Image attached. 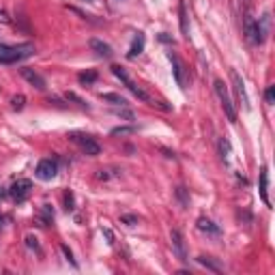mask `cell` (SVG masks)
I'll return each instance as SVG.
<instances>
[{
	"mask_svg": "<svg viewBox=\"0 0 275 275\" xmlns=\"http://www.w3.org/2000/svg\"><path fill=\"white\" fill-rule=\"evenodd\" d=\"M65 97H67V101H76L80 108H88V106H86V101H84V99H80L76 93H67V95H65Z\"/></svg>",
	"mask_w": 275,
	"mask_h": 275,
	"instance_id": "cell-27",
	"label": "cell"
},
{
	"mask_svg": "<svg viewBox=\"0 0 275 275\" xmlns=\"http://www.w3.org/2000/svg\"><path fill=\"white\" fill-rule=\"evenodd\" d=\"M144 41H146V39H144V32H138L136 39H133V43H131V48H129V54H127V56H129V58L140 56V54H142V49H144Z\"/></svg>",
	"mask_w": 275,
	"mask_h": 275,
	"instance_id": "cell-16",
	"label": "cell"
},
{
	"mask_svg": "<svg viewBox=\"0 0 275 275\" xmlns=\"http://www.w3.org/2000/svg\"><path fill=\"white\" fill-rule=\"evenodd\" d=\"M37 52L32 43H19V46H7L0 43V63H17L24 58H31Z\"/></svg>",
	"mask_w": 275,
	"mask_h": 275,
	"instance_id": "cell-1",
	"label": "cell"
},
{
	"mask_svg": "<svg viewBox=\"0 0 275 275\" xmlns=\"http://www.w3.org/2000/svg\"><path fill=\"white\" fill-rule=\"evenodd\" d=\"M269 170L267 168H262L260 170V198H262V202L264 204H271L269 202Z\"/></svg>",
	"mask_w": 275,
	"mask_h": 275,
	"instance_id": "cell-15",
	"label": "cell"
},
{
	"mask_svg": "<svg viewBox=\"0 0 275 275\" xmlns=\"http://www.w3.org/2000/svg\"><path fill=\"white\" fill-rule=\"evenodd\" d=\"M22 78L26 80L31 86H34L37 91H46V80H43L41 73H37L34 69H28V67H24L22 69Z\"/></svg>",
	"mask_w": 275,
	"mask_h": 275,
	"instance_id": "cell-11",
	"label": "cell"
},
{
	"mask_svg": "<svg viewBox=\"0 0 275 275\" xmlns=\"http://www.w3.org/2000/svg\"><path fill=\"white\" fill-rule=\"evenodd\" d=\"M121 222L127 224V226H136V224H138V217H136V215H123Z\"/></svg>",
	"mask_w": 275,
	"mask_h": 275,
	"instance_id": "cell-32",
	"label": "cell"
},
{
	"mask_svg": "<svg viewBox=\"0 0 275 275\" xmlns=\"http://www.w3.org/2000/svg\"><path fill=\"white\" fill-rule=\"evenodd\" d=\"M198 262L202 264V267H207V269H211V271H222V264L219 262H215V260L211 256H198Z\"/></svg>",
	"mask_w": 275,
	"mask_h": 275,
	"instance_id": "cell-20",
	"label": "cell"
},
{
	"mask_svg": "<svg viewBox=\"0 0 275 275\" xmlns=\"http://www.w3.org/2000/svg\"><path fill=\"white\" fill-rule=\"evenodd\" d=\"M0 24H11V17L7 11H0Z\"/></svg>",
	"mask_w": 275,
	"mask_h": 275,
	"instance_id": "cell-34",
	"label": "cell"
},
{
	"mask_svg": "<svg viewBox=\"0 0 275 275\" xmlns=\"http://www.w3.org/2000/svg\"><path fill=\"white\" fill-rule=\"evenodd\" d=\"M26 245H28L31 249H34V252H41V247H39L37 237H32V234H28V237H26Z\"/></svg>",
	"mask_w": 275,
	"mask_h": 275,
	"instance_id": "cell-28",
	"label": "cell"
},
{
	"mask_svg": "<svg viewBox=\"0 0 275 275\" xmlns=\"http://www.w3.org/2000/svg\"><path fill=\"white\" fill-rule=\"evenodd\" d=\"M118 116H123V118H127V121H133V114L129 112V110H118Z\"/></svg>",
	"mask_w": 275,
	"mask_h": 275,
	"instance_id": "cell-33",
	"label": "cell"
},
{
	"mask_svg": "<svg viewBox=\"0 0 275 275\" xmlns=\"http://www.w3.org/2000/svg\"><path fill=\"white\" fill-rule=\"evenodd\" d=\"M37 222H39V226H49V224L54 222V209L49 207V204H43V207L39 209Z\"/></svg>",
	"mask_w": 275,
	"mask_h": 275,
	"instance_id": "cell-14",
	"label": "cell"
},
{
	"mask_svg": "<svg viewBox=\"0 0 275 275\" xmlns=\"http://www.w3.org/2000/svg\"><path fill=\"white\" fill-rule=\"evenodd\" d=\"M112 73H114V76H116L118 80H121V82H123L127 88H129V91H131L133 95H136V97L140 99V101H144V103H151V106H157V103H155V99L151 97V95H148L146 91H142V88H140L138 84H133V82H131V78H129V73L125 71V67H121V65H112Z\"/></svg>",
	"mask_w": 275,
	"mask_h": 275,
	"instance_id": "cell-2",
	"label": "cell"
},
{
	"mask_svg": "<svg viewBox=\"0 0 275 275\" xmlns=\"http://www.w3.org/2000/svg\"><path fill=\"white\" fill-rule=\"evenodd\" d=\"M61 249H63V254H65V258L69 260V262L73 264V267H78V262H76V258H73V254H71V249L67 247V245H61Z\"/></svg>",
	"mask_w": 275,
	"mask_h": 275,
	"instance_id": "cell-30",
	"label": "cell"
},
{
	"mask_svg": "<svg viewBox=\"0 0 275 275\" xmlns=\"http://www.w3.org/2000/svg\"><path fill=\"white\" fill-rule=\"evenodd\" d=\"M112 177H118V170H99L97 172L99 181H110Z\"/></svg>",
	"mask_w": 275,
	"mask_h": 275,
	"instance_id": "cell-24",
	"label": "cell"
},
{
	"mask_svg": "<svg viewBox=\"0 0 275 275\" xmlns=\"http://www.w3.org/2000/svg\"><path fill=\"white\" fill-rule=\"evenodd\" d=\"M39 181H52L54 177L58 174V163L54 159H41L37 163V170H34Z\"/></svg>",
	"mask_w": 275,
	"mask_h": 275,
	"instance_id": "cell-7",
	"label": "cell"
},
{
	"mask_svg": "<svg viewBox=\"0 0 275 275\" xmlns=\"http://www.w3.org/2000/svg\"><path fill=\"white\" fill-rule=\"evenodd\" d=\"M198 230L200 232H204V234H209V237H222V228L217 226V224H213L209 217H200L198 219Z\"/></svg>",
	"mask_w": 275,
	"mask_h": 275,
	"instance_id": "cell-12",
	"label": "cell"
},
{
	"mask_svg": "<svg viewBox=\"0 0 275 275\" xmlns=\"http://www.w3.org/2000/svg\"><path fill=\"white\" fill-rule=\"evenodd\" d=\"M170 241H172V249H174V254H177V258L187 260V245H185L181 230H172V232H170Z\"/></svg>",
	"mask_w": 275,
	"mask_h": 275,
	"instance_id": "cell-10",
	"label": "cell"
},
{
	"mask_svg": "<svg viewBox=\"0 0 275 275\" xmlns=\"http://www.w3.org/2000/svg\"><path fill=\"white\" fill-rule=\"evenodd\" d=\"M215 93H217L219 101H222V108H224V112H226L228 121L234 123V121H237V108H234L232 99H230V95H228L226 84H224L222 80H215Z\"/></svg>",
	"mask_w": 275,
	"mask_h": 275,
	"instance_id": "cell-3",
	"label": "cell"
},
{
	"mask_svg": "<svg viewBox=\"0 0 275 275\" xmlns=\"http://www.w3.org/2000/svg\"><path fill=\"white\" fill-rule=\"evenodd\" d=\"M69 140L76 142L78 146L82 148L86 155H91V157H97V155L101 153V146H99L91 136H86V133H69Z\"/></svg>",
	"mask_w": 275,
	"mask_h": 275,
	"instance_id": "cell-4",
	"label": "cell"
},
{
	"mask_svg": "<svg viewBox=\"0 0 275 275\" xmlns=\"http://www.w3.org/2000/svg\"><path fill=\"white\" fill-rule=\"evenodd\" d=\"M258 26H260V32H262V37L267 39L269 31H271V16H269V13H264L262 17H258Z\"/></svg>",
	"mask_w": 275,
	"mask_h": 275,
	"instance_id": "cell-21",
	"label": "cell"
},
{
	"mask_svg": "<svg viewBox=\"0 0 275 275\" xmlns=\"http://www.w3.org/2000/svg\"><path fill=\"white\" fill-rule=\"evenodd\" d=\"M32 189V183L28 181V178H19L9 187V196H11L16 202H24V200L28 198V194H31Z\"/></svg>",
	"mask_w": 275,
	"mask_h": 275,
	"instance_id": "cell-8",
	"label": "cell"
},
{
	"mask_svg": "<svg viewBox=\"0 0 275 275\" xmlns=\"http://www.w3.org/2000/svg\"><path fill=\"white\" fill-rule=\"evenodd\" d=\"M88 2H93V0H88Z\"/></svg>",
	"mask_w": 275,
	"mask_h": 275,
	"instance_id": "cell-35",
	"label": "cell"
},
{
	"mask_svg": "<svg viewBox=\"0 0 275 275\" xmlns=\"http://www.w3.org/2000/svg\"><path fill=\"white\" fill-rule=\"evenodd\" d=\"M178 17H181V32L185 37H189V22H187V11H185V4H178Z\"/></svg>",
	"mask_w": 275,
	"mask_h": 275,
	"instance_id": "cell-19",
	"label": "cell"
},
{
	"mask_svg": "<svg viewBox=\"0 0 275 275\" xmlns=\"http://www.w3.org/2000/svg\"><path fill=\"white\" fill-rule=\"evenodd\" d=\"M243 31H245V37L252 46H260L264 41L262 32H260V26H258V19H254L252 16H245L243 19Z\"/></svg>",
	"mask_w": 275,
	"mask_h": 275,
	"instance_id": "cell-5",
	"label": "cell"
},
{
	"mask_svg": "<svg viewBox=\"0 0 275 275\" xmlns=\"http://www.w3.org/2000/svg\"><path fill=\"white\" fill-rule=\"evenodd\" d=\"M129 133H136V127H114L112 136H129Z\"/></svg>",
	"mask_w": 275,
	"mask_h": 275,
	"instance_id": "cell-26",
	"label": "cell"
},
{
	"mask_svg": "<svg viewBox=\"0 0 275 275\" xmlns=\"http://www.w3.org/2000/svg\"><path fill=\"white\" fill-rule=\"evenodd\" d=\"M174 196H177L178 204H181L183 209H187V207H189V192L183 187V185H178V187L174 189Z\"/></svg>",
	"mask_w": 275,
	"mask_h": 275,
	"instance_id": "cell-18",
	"label": "cell"
},
{
	"mask_svg": "<svg viewBox=\"0 0 275 275\" xmlns=\"http://www.w3.org/2000/svg\"><path fill=\"white\" fill-rule=\"evenodd\" d=\"M78 80H80V84H86V86H91L95 80H97V73H95V71H84V73H80V76H78Z\"/></svg>",
	"mask_w": 275,
	"mask_h": 275,
	"instance_id": "cell-22",
	"label": "cell"
},
{
	"mask_svg": "<svg viewBox=\"0 0 275 275\" xmlns=\"http://www.w3.org/2000/svg\"><path fill=\"white\" fill-rule=\"evenodd\" d=\"M65 209H67V211H73V194L71 192H65Z\"/></svg>",
	"mask_w": 275,
	"mask_h": 275,
	"instance_id": "cell-29",
	"label": "cell"
},
{
	"mask_svg": "<svg viewBox=\"0 0 275 275\" xmlns=\"http://www.w3.org/2000/svg\"><path fill=\"white\" fill-rule=\"evenodd\" d=\"M88 46H91V49L95 54H97V56H101V58H110L112 56V48L108 46V43H103L101 39H91V41H88Z\"/></svg>",
	"mask_w": 275,
	"mask_h": 275,
	"instance_id": "cell-13",
	"label": "cell"
},
{
	"mask_svg": "<svg viewBox=\"0 0 275 275\" xmlns=\"http://www.w3.org/2000/svg\"><path fill=\"white\" fill-rule=\"evenodd\" d=\"M101 101H108V103H112V106H121V108L127 106V99L121 97V95H116V93H103Z\"/></svg>",
	"mask_w": 275,
	"mask_h": 275,
	"instance_id": "cell-17",
	"label": "cell"
},
{
	"mask_svg": "<svg viewBox=\"0 0 275 275\" xmlns=\"http://www.w3.org/2000/svg\"><path fill=\"white\" fill-rule=\"evenodd\" d=\"M24 106H26V97H24V95H16V97L11 99V108L13 110H24Z\"/></svg>",
	"mask_w": 275,
	"mask_h": 275,
	"instance_id": "cell-23",
	"label": "cell"
},
{
	"mask_svg": "<svg viewBox=\"0 0 275 275\" xmlns=\"http://www.w3.org/2000/svg\"><path fill=\"white\" fill-rule=\"evenodd\" d=\"M264 99H267L269 106H273V103H275V86H269V88H267V93H264Z\"/></svg>",
	"mask_w": 275,
	"mask_h": 275,
	"instance_id": "cell-31",
	"label": "cell"
},
{
	"mask_svg": "<svg viewBox=\"0 0 275 275\" xmlns=\"http://www.w3.org/2000/svg\"><path fill=\"white\" fill-rule=\"evenodd\" d=\"M168 58L172 61V71H174V80H177V84H178V88H187V84H189V78H187V69H185V65L183 61L177 56V54H172L170 52L168 54Z\"/></svg>",
	"mask_w": 275,
	"mask_h": 275,
	"instance_id": "cell-6",
	"label": "cell"
},
{
	"mask_svg": "<svg viewBox=\"0 0 275 275\" xmlns=\"http://www.w3.org/2000/svg\"><path fill=\"white\" fill-rule=\"evenodd\" d=\"M230 80H232V86H234V95H237V99L241 101V106L245 110H249V97H247V93H245V84H243V80L241 76H239L237 71H230Z\"/></svg>",
	"mask_w": 275,
	"mask_h": 275,
	"instance_id": "cell-9",
	"label": "cell"
},
{
	"mask_svg": "<svg viewBox=\"0 0 275 275\" xmlns=\"http://www.w3.org/2000/svg\"><path fill=\"white\" fill-rule=\"evenodd\" d=\"M219 151H222V157H224V159H228L230 153H232V148H230V142H228L226 138L219 140Z\"/></svg>",
	"mask_w": 275,
	"mask_h": 275,
	"instance_id": "cell-25",
	"label": "cell"
}]
</instances>
